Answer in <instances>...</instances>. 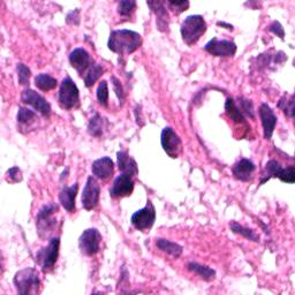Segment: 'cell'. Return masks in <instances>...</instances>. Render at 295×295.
I'll return each mask as SVG.
<instances>
[{
    "mask_svg": "<svg viewBox=\"0 0 295 295\" xmlns=\"http://www.w3.org/2000/svg\"><path fill=\"white\" fill-rule=\"evenodd\" d=\"M142 44L141 35L135 31L121 29L112 31L109 38V49L115 53L125 56L131 54L140 48Z\"/></svg>",
    "mask_w": 295,
    "mask_h": 295,
    "instance_id": "1",
    "label": "cell"
},
{
    "mask_svg": "<svg viewBox=\"0 0 295 295\" xmlns=\"http://www.w3.org/2000/svg\"><path fill=\"white\" fill-rule=\"evenodd\" d=\"M59 104L62 109L70 110L80 105V93L76 84L70 77L62 80L59 91Z\"/></svg>",
    "mask_w": 295,
    "mask_h": 295,
    "instance_id": "4",
    "label": "cell"
},
{
    "mask_svg": "<svg viewBox=\"0 0 295 295\" xmlns=\"http://www.w3.org/2000/svg\"><path fill=\"white\" fill-rule=\"evenodd\" d=\"M134 176L128 174V173H123V174L116 178L115 182L111 189H110V195L113 199H121L125 196H129L134 189Z\"/></svg>",
    "mask_w": 295,
    "mask_h": 295,
    "instance_id": "11",
    "label": "cell"
},
{
    "mask_svg": "<svg viewBox=\"0 0 295 295\" xmlns=\"http://www.w3.org/2000/svg\"><path fill=\"white\" fill-rule=\"evenodd\" d=\"M77 189L78 186L77 183H75L70 187L64 188L60 194H59V201H60L61 206L68 212H72L75 209V198L77 194Z\"/></svg>",
    "mask_w": 295,
    "mask_h": 295,
    "instance_id": "19",
    "label": "cell"
},
{
    "mask_svg": "<svg viewBox=\"0 0 295 295\" xmlns=\"http://www.w3.org/2000/svg\"><path fill=\"white\" fill-rule=\"evenodd\" d=\"M230 227H231V230L234 232V233L242 235V237H245L248 240H251V241H255V242L258 241V235L255 233L253 230L247 229V227H243L242 225H240V224L235 223V222H232L230 224Z\"/></svg>",
    "mask_w": 295,
    "mask_h": 295,
    "instance_id": "28",
    "label": "cell"
},
{
    "mask_svg": "<svg viewBox=\"0 0 295 295\" xmlns=\"http://www.w3.org/2000/svg\"><path fill=\"white\" fill-rule=\"evenodd\" d=\"M100 183L93 176H89L84 186L83 194H82V207L88 211L95 209L100 202Z\"/></svg>",
    "mask_w": 295,
    "mask_h": 295,
    "instance_id": "10",
    "label": "cell"
},
{
    "mask_svg": "<svg viewBox=\"0 0 295 295\" xmlns=\"http://www.w3.org/2000/svg\"><path fill=\"white\" fill-rule=\"evenodd\" d=\"M281 170L280 165L277 163L276 160H270L267 162L265 165V170L264 173L262 175V180H261V184H263L266 181H269L271 178H277L279 174V171Z\"/></svg>",
    "mask_w": 295,
    "mask_h": 295,
    "instance_id": "27",
    "label": "cell"
},
{
    "mask_svg": "<svg viewBox=\"0 0 295 295\" xmlns=\"http://www.w3.org/2000/svg\"><path fill=\"white\" fill-rule=\"evenodd\" d=\"M111 81H112L113 88H115L116 95L118 96V98H119V100H120L121 102H124V100H125V93H124L123 85L120 84V81L118 80V78H117V77H115V76H112Z\"/></svg>",
    "mask_w": 295,
    "mask_h": 295,
    "instance_id": "38",
    "label": "cell"
},
{
    "mask_svg": "<svg viewBox=\"0 0 295 295\" xmlns=\"http://www.w3.org/2000/svg\"><path fill=\"white\" fill-rule=\"evenodd\" d=\"M136 9V3L134 0H123L118 5V13L121 17H131L132 13Z\"/></svg>",
    "mask_w": 295,
    "mask_h": 295,
    "instance_id": "29",
    "label": "cell"
},
{
    "mask_svg": "<svg viewBox=\"0 0 295 295\" xmlns=\"http://www.w3.org/2000/svg\"><path fill=\"white\" fill-rule=\"evenodd\" d=\"M269 30L271 31V33H273L274 35H277V36L280 37L281 39L284 38V36H285L284 28H282V26L279 22H277V21L272 22V25H271L269 27Z\"/></svg>",
    "mask_w": 295,
    "mask_h": 295,
    "instance_id": "39",
    "label": "cell"
},
{
    "mask_svg": "<svg viewBox=\"0 0 295 295\" xmlns=\"http://www.w3.org/2000/svg\"><path fill=\"white\" fill-rule=\"evenodd\" d=\"M102 237L96 229L85 230L78 240L81 253L85 256H93L100 251Z\"/></svg>",
    "mask_w": 295,
    "mask_h": 295,
    "instance_id": "6",
    "label": "cell"
},
{
    "mask_svg": "<svg viewBox=\"0 0 295 295\" xmlns=\"http://www.w3.org/2000/svg\"><path fill=\"white\" fill-rule=\"evenodd\" d=\"M156 246L159 248L160 250L164 251L168 255H171L173 257H179L182 254V247L179 246L178 243L168 241L165 239H158L156 241Z\"/></svg>",
    "mask_w": 295,
    "mask_h": 295,
    "instance_id": "21",
    "label": "cell"
},
{
    "mask_svg": "<svg viewBox=\"0 0 295 295\" xmlns=\"http://www.w3.org/2000/svg\"><path fill=\"white\" fill-rule=\"evenodd\" d=\"M259 117H261L263 131H264V139L270 140L272 136L274 127L277 124V117L269 105L263 103L259 108Z\"/></svg>",
    "mask_w": 295,
    "mask_h": 295,
    "instance_id": "14",
    "label": "cell"
},
{
    "mask_svg": "<svg viewBox=\"0 0 295 295\" xmlns=\"http://www.w3.org/2000/svg\"><path fill=\"white\" fill-rule=\"evenodd\" d=\"M217 25H218V26H222V27H225V28H226V29H229V30H233V26L229 25V23H225V22H218Z\"/></svg>",
    "mask_w": 295,
    "mask_h": 295,
    "instance_id": "41",
    "label": "cell"
},
{
    "mask_svg": "<svg viewBox=\"0 0 295 295\" xmlns=\"http://www.w3.org/2000/svg\"><path fill=\"white\" fill-rule=\"evenodd\" d=\"M166 4L170 6V9L173 12H175L176 14L186 11L188 7H189V3L188 2H166Z\"/></svg>",
    "mask_w": 295,
    "mask_h": 295,
    "instance_id": "37",
    "label": "cell"
},
{
    "mask_svg": "<svg viewBox=\"0 0 295 295\" xmlns=\"http://www.w3.org/2000/svg\"><path fill=\"white\" fill-rule=\"evenodd\" d=\"M187 267H188V270L191 271V272L196 273L199 277H201L207 281L214 280L215 277H216L215 270H212L211 267H209V266L201 265V264H198V263H189V264L187 265Z\"/></svg>",
    "mask_w": 295,
    "mask_h": 295,
    "instance_id": "22",
    "label": "cell"
},
{
    "mask_svg": "<svg viewBox=\"0 0 295 295\" xmlns=\"http://www.w3.org/2000/svg\"><path fill=\"white\" fill-rule=\"evenodd\" d=\"M104 132V119L100 115L93 116L89 121L88 133L90 135L100 137Z\"/></svg>",
    "mask_w": 295,
    "mask_h": 295,
    "instance_id": "24",
    "label": "cell"
},
{
    "mask_svg": "<svg viewBox=\"0 0 295 295\" xmlns=\"http://www.w3.org/2000/svg\"><path fill=\"white\" fill-rule=\"evenodd\" d=\"M204 50L216 57H233L237 52V45L230 41H218L217 38H212L208 44L204 46Z\"/></svg>",
    "mask_w": 295,
    "mask_h": 295,
    "instance_id": "12",
    "label": "cell"
},
{
    "mask_svg": "<svg viewBox=\"0 0 295 295\" xmlns=\"http://www.w3.org/2000/svg\"><path fill=\"white\" fill-rule=\"evenodd\" d=\"M233 175L235 179L240 181H249L253 178V174L255 172V165L249 159H241L234 165L232 168Z\"/></svg>",
    "mask_w": 295,
    "mask_h": 295,
    "instance_id": "17",
    "label": "cell"
},
{
    "mask_svg": "<svg viewBox=\"0 0 295 295\" xmlns=\"http://www.w3.org/2000/svg\"><path fill=\"white\" fill-rule=\"evenodd\" d=\"M30 69L23 64H18V76H19V83L21 85H27L29 83L30 77Z\"/></svg>",
    "mask_w": 295,
    "mask_h": 295,
    "instance_id": "32",
    "label": "cell"
},
{
    "mask_svg": "<svg viewBox=\"0 0 295 295\" xmlns=\"http://www.w3.org/2000/svg\"><path fill=\"white\" fill-rule=\"evenodd\" d=\"M69 62L78 73L83 74L90 66V56L84 49L77 48L69 54Z\"/></svg>",
    "mask_w": 295,
    "mask_h": 295,
    "instance_id": "16",
    "label": "cell"
},
{
    "mask_svg": "<svg viewBox=\"0 0 295 295\" xmlns=\"http://www.w3.org/2000/svg\"><path fill=\"white\" fill-rule=\"evenodd\" d=\"M36 118V113L29 109L20 108L18 112V121L20 124H29Z\"/></svg>",
    "mask_w": 295,
    "mask_h": 295,
    "instance_id": "30",
    "label": "cell"
},
{
    "mask_svg": "<svg viewBox=\"0 0 295 295\" xmlns=\"http://www.w3.org/2000/svg\"><path fill=\"white\" fill-rule=\"evenodd\" d=\"M103 70H104L103 67L98 64H93V65L90 66L89 70L84 75L85 86L90 88V86H92L93 84H95V82L101 77L102 74H103Z\"/></svg>",
    "mask_w": 295,
    "mask_h": 295,
    "instance_id": "25",
    "label": "cell"
},
{
    "mask_svg": "<svg viewBox=\"0 0 295 295\" xmlns=\"http://www.w3.org/2000/svg\"><path fill=\"white\" fill-rule=\"evenodd\" d=\"M6 180L12 183H17L22 180V172L19 167H12L6 173Z\"/></svg>",
    "mask_w": 295,
    "mask_h": 295,
    "instance_id": "35",
    "label": "cell"
},
{
    "mask_svg": "<svg viewBox=\"0 0 295 295\" xmlns=\"http://www.w3.org/2000/svg\"><path fill=\"white\" fill-rule=\"evenodd\" d=\"M39 284L41 281H39L38 272L33 267H27L19 271L14 277V285L17 287L18 293L21 295L36 294Z\"/></svg>",
    "mask_w": 295,
    "mask_h": 295,
    "instance_id": "3",
    "label": "cell"
},
{
    "mask_svg": "<svg viewBox=\"0 0 295 295\" xmlns=\"http://www.w3.org/2000/svg\"><path fill=\"white\" fill-rule=\"evenodd\" d=\"M66 21L68 25H78L80 23V12L78 10H75L67 15Z\"/></svg>",
    "mask_w": 295,
    "mask_h": 295,
    "instance_id": "40",
    "label": "cell"
},
{
    "mask_svg": "<svg viewBox=\"0 0 295 295\" xmlns=\"http://www.w3.org/2000/svg\"><path fill=\"white\" fill-rule=\"evenodd\" d=\"M148 6L156 14L157 27L160 31H165L168 28V13L163 2H148Z\"/></svg>",
    "mask_w": 295,
    "mask_h": 295,
    "instance_id": "18",
    "label": "cell"
},
{
    "mask_svg": "<svg viewBox=\"0 0 295 295\" xmlns=\"http://www.w3.org/2000/svg\"><path fill=\"white\" fill-rule=\"evenodd\" d=\"M58 82L53 76L49 75V74H38V75L35 77V85L37 86L39 90H43V91H49V90H52L57 86Z\"/></svg>",
    "mask_w": 295,
    "mask_h": 295,
    "instance_id": "23",
    "label": "cell"
},
{
    "mask_svg": "<svg viewBox=\"0 0 295 295\" xmlns=\"http://www.w3.org/2000/svg\"><path fill=\"white\" fill-rule=\"evenodd\" d=\"M225 111L226 115L229 116L232 120L235 121V123H245V117L242 116V113L240 112L238 106L235 105L234 101L232 98H229L226 101L225 104Z\"/></svg>",
    "mask_w": 295,
    "mask_h": 295,
    "instance_id": "26",
    "label": "cell"
},
{
    "mask_svg": "<svg viewBox=\"0 0 295 295\" xmlns=\"http://www.w3.org/2000/svg\"><path fill=\"white\" fill-rule=\"evenodd\" d=\"M97 100L101 105L108 106L109 102V88L106 81H102L97 88Z\"/></svg>",
    "mask_w": 295,
    "mask_h": 295,
    "instance_id": "31",
    "label": "cell"
},
{
    "mask_svg": "<svg viewBox=\"0 0 295 295\" xmlns=\"http://www.w3.org/2000/svg\"><path fill=\"white\" fill-rule=\"evenodd\" d=\"M156 219V211L152 203L148 201V204L143 209L136 211L132 216V224L136 230L145 231L151 229Z\"/></svg>",
    "mask_w": 295,
    "mask_h": 295,
    "instance_id": "9",
    "label": "cell"
},
{
    "mask_svg": "<svg viewBox=\"0 0 295 295\" xmlns=\"http://www.w3.org/2000/svg\"><path fill=\"white\" fill-rule=\"evenodd\" d=\"M59 247H60V239L53 238L51 239L48 247L42 248L36 254V262L41 265L44 272H49L54 267L59 255Z\"/></svg>",
    "mask_w": 295,
    "mask_h": 295,
    "instance_id": "5",
    "label": "cell"
},
{
    "mask_svg": "<svg viewBox=\"0 0 295 295\" xmlns=\"http://www.w3.org/2000/svg\"><path fill=\"white\" fill-rule=\"evenodd\" d=\"M58 211V207L54 204H49V206L43 207V209L38 212L36 225L38 233L41 237H44L48 233H51L52 230L56 227L57 220L53 217V214Z\"/></svg>",
    "mask_w": 295,
    "mask_h": 295,
    "instance_id": "7",
    "label": "cell"
},
{
    "mask_svg": "<svg viewBox=\"0 0 295 295\" xmlns=\"http://www.w3.org/2000/svg\"><path fill=\"white\" fill-rule=\"evenodd\" d=\"M22 102L23 103L31 105L33 108L42 113L43 116H50L51 113V105L44 97H42L39 93L31 89H27L22 93Z\"/></svg>",
    "mask_w": 295,
    "mask_h": 295,
    "instance_id": "13",
    "label": "cell"
},
{
    "mask_svg": "<svg viewBox=\"0 0 295 295\" xmlns=\"http://www.w3.org/2000/svg\"><path fill=\"white\" fill-rule=\"evenodd\" d=\"M92 174L95 178L100 180H108L111 178L115 171V164H113L112 159L109 157H102V158L95 160L91 166Z\"/></svg>",
    "mask_w": 295,
    "mask_h": 295,
    "instance_id": "15",
    "label": "cell"
},
{
    "mask_svg": "<svg viewBox=\"0 0 295 295\" xmlns=\"http://www.w3.org/2000/svg\"><path fill=\"white\" fill-rule=\"evenodd\" d=\"M207 23L201 15H190L181 25V36L187 45H192L206 33Z\"/></svg>",
    "mask_w": 295,
    "mask_h": 295,
    "instance_id": "2",
    "label": "cell"
},
{
    "mask_svg": "<svg viewBox=\"0 0 295 295\" xmlns=\"http://www.w3.org/2000/svg\"><path fill=\"white\" fill-rule=\"evenodd\" d=\"M118 158V167L123 173H128L133 176H135L139 170H137V165L135 160L129 157V155L126 151H119L117 153Z\"/></svg>",
    "mask_w": 295,
    "mask_h": 295,
    "instance_id": "20",
    "label": "cell"
},
{
    "mask_svg": "<svg viewBox=\"0 0 295 295\" xmlns=\"http://www.w3.org/2000/svg\"><path fill=\"white\" fill-rule=\"evenodd\" d=\"M279 108L284 111L285 115L292 118L294 116V108H293V96H290L289 101H286V98H282L279 103Z\"/></svg>",
    "mask_w": 295,
    "mask_h": 295,
    "instance_id": "36",
    "label": "cell"
},
{
    "mask_svg": "<svg viewBox=\"0 0 295 295\" xmlns=\"http://www.w3.org/2000/svg\"><path fill=\"white\" fill-rule=\"evenodd\" d=\"M278 179L287 183H294L295 178H294V166H288L286 168H281L279 171V174L277 176Z\"/></svg>",
    "mask_w": 295,
    "mask_h": 295,
    "instance_id": "33",
    "label": "cell"
},
{
    "mask_svg": "<svg viewBox=\"0 0 295 295\" xmlns=\"http://www.w3.org/2000/svg\"><path fill=\"white\" fill-rule=\"evenodd\" d=\"M160 142H162L164 151L171 158H178L181 150H182V143H181L178 134L173 131L172 128L166 127L163 129L162 136H160Z\"/></svg>",
    "mask_w": 295,
    "mask_h": 295,
    "instance_id": "8",
    "label": "cell"
},
{
    "mask_svg": "<svg viewBox=\"0 0 295 295\" xmlns=\"http://www.w3.org/2000/svg\"><path fill=\"white\" fill-rule=\"evenodd\" d=\"M239 102H240V108L238 109L240 110V112L242 113V116L246 113V115H248L250 118H254V108H253V104H251V102L246 100V98L243 97H240Z\"/></svg>",
    "mask_w": 295,
    "mask_h": 295,
    "instance_id": "34",
    "label": "cell"
}]
</instances>
